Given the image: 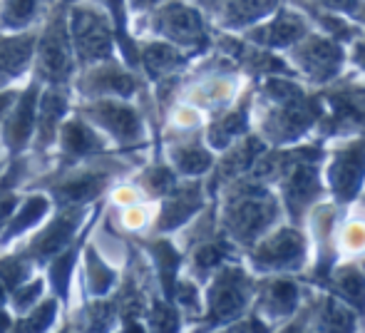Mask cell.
<instances>
[{
  "mask_svg": "<svg viewBox=\"0 0 365 333\" xmlns=\"http://www.w3.org/2000/svg\"><path fill=\"white\" fill-rule=\"evenodd\" d=\"M221 259H224V249L219 244H204V247L194 251V266H197V271H209Z\"/></svg>",
  "mask_w": 365,
  "mask_h": 333,
  "instance_id": "cell-30",
  "label": "cell"
},
{
  "mask_svg": "<svg viewBox=\"0 0 365 333\" xmlns=\"http://www.w3.org/2000/svg\"><path fill=\"white\" fill-rule=\"evenodd\" d=\"M105 209V204L95 209L87 224L82 227V232L77 234L73 242L68 244L60 254H55L48 264L43 266V274H45V281H48V294H53L55 299L63 304V309L70 306V294H73V281H75V274H77V264H80V254H82V247L85 242L92 237L95 232L97 222H100V214Z\"/></svg>",
  "mask_w": 365,
  "mask_h": 333,
  "instance_id": "cell-11",
  "label": "cell"
},
{
  "mask_svg": "<svg viewBox=\"0 0 365 333\" xmlns=\"http://www.w3.org/2000/svg\"><path fill=\"white\" fill-rule=\"evenodd\" d=\"M145 33L157 35L172 45H202L204 43V23L194 8L182 0H167L157 3L145 15Z\"/></svg>",
  "mask_w": 365,
  "mask_h": 333,
  "instance_id": "cell-7",
  "label": "cell"
},
{
  "mask_svg": "<svg viewBox=\"0 0 365 333\" xmlns=\"http://www.w3.org/2000/svg\"><path fill=\"white\" fill-rule=\"evenodd\" d=\"M301 23L298 20H293V18H286L284 15V20H279L276 25H271L266 33H259V35H269V38H264V40H274V43H286L289 38H293V35H298L301 33Z\"/></svg>",
  "mask_w": 365,
  "mask_h": 333,
  "instance_id": "cell-29",
  "label": "cell"
},
{
  "mask_svg": "<svg viewBox=\"0 0 365 333\" xmlns=\"http://www.w3.org/2000/svg\"><path fill=\"white\" fill-rule=\"evenodd\" d=\"M363 172H365L363 147H356V150H351L348 155H343L341 160H338L336 169H333V184H336L338 194H341L343 199H348L356 192V187L361 184Z\"/></svg>",
  "mask_w": 365,
  "mask_h": 333,
  "instance_id": "cell-21",
  "label": "cell"
},
{
  "mask_svg": "<svg viewBox=\"0 0 365 333\" xmlns=\"http://www.w3.org/2000/svg\"><path fill=\"white\" fill-rule=\"evenodd\" d=\"M8 162H10V155L3 150V145H0V172H3V169L8 167Z\"/></svg>",
  "mask_w": 365,
  "mask_h": 333,
  "instance_id": "cell-35",
  "label": "cell"
},
{
  "mask_svg": "<svg viewBox=\"0 0 365 333\" xmlns=\"http://www.w3.org/2000/svg\"><path fill=\"white\" fill-rule=\"evenodd\" d=\"M271 212H274V209L261 207V202L251 199V202L239 204V207L229 214V227L234 229L241 239H246V237H251V234H256L266 222H269Z\"/></svg>",
  "mask_w": 365,
  "mask_h": 333,
  "instance_id": "cell-22",
  "label": "cell"
},
{
  "mask_svg": "<svg viewBox=\"0 0 365 333\" xmlns=\"http://www.w3.org/2000/svg\"><path fill=\"white\" fill-rule=\"evenodd\" d=\"M293 299H296V289H293L291 284L281 281V284L274 286V301L276 304H284V309H289V306L293 304Z\"/></svg>",
  "mask_w": 365,
  "mask_h": 333,
  "instance_id": "cell-33",
  "label": "cell"
},
{
  "mask_svg": "<svg viewBox=\"0 0 365 333\" xmlns=\"http://www.w3.org/2000/svg\"><path fill=\"white\" fill-rule=\"evenodd\" d=\"M147 212L140 202L135 204H127V207H120V229L122 232H130V234H137L145 229L147 224Z\"/></svg>",
  "mask_w": 365,
  "mask_h": 333,
  "instance_id": "cell-27",
  "label": "cell"
},
{
  "mask_svg": "<svg viewBox=\"0 0 365 333\" xmlns=\"http://www.w3.org/2000/svg\"><path fill=\"white\" fill-rule=\"evenodd\" d=\"M40 87L43 85L33 78L25 85H20L13 105L8 107L3 122H0V145L10 157L30 152L35 135V117H38Z\"/></svg>",
  "mask_w": 365,
  "mask_h": 333,
  "instance_id": "cell-8",
  "label": "cell"
},
{
  "mask_svg": "<svg viewBox=\"0 0 365 333\" xmlns=\"http://www.w3.org/2000/svg\"><path fill=\"white\" fill-rule=\"evenodd\" d=\"M244 279L239 271H224L209 291V319H229L244 306Z\"/></svg>",
  "mask_w": 365,
  "mask_h": 333,
  "instance_id": "cell-18",
  "label": "cell"
},
{
  "mask_svg": "<svg viewBox=\"0 0 365 333\" xmlns=\"http://www.w3.org/2000/svg\"><path fill=\"white\" fill-rule=\"evenodd\" d=\"M73 112L87 120L107 142L120 152H135L147 140L145 112L135 100L120 97H97V100L73 102Z\"/></svg>",
  "mask_w": 365,
  "mask_h": 333,
  "instance_id": "cell-3",
  "label": "cell"
},
{
  "mask_svg": "<svg viewBox=\"0 0 365 333\" xmlns=\"http://www.w3.org/2000/svg\"><path fill=\"white\" fill-rule=\"evenodd\" d=\"M316 189V179H313V172L308 169H298L296 177L291 179V187H289V202H293L298 207L301 202H306L311 197V192Z\"/></svg>",
  "mask_w": 365,
  "mask_h": 333,
  "instance_id": "cell-28",
  "label": "cell"
},
{
  "mask_svg": "<svg viewBox=\"0 0 365 333\" xmlns=\"http://www.w3.org/2000/svg\"><path fill=\"white\" fill-rule=\"evenodd\" d=\"M343 289H346L348 299H353L358 306H365V281L356 271H346L343 274Z\"/></svg>",
  "mask_w": 365,
  "mask_h": 333,
  "instance_id": "cell-32",
  "label": "cell"
},
{
  "mask_svg": "<svg viewBox=\"0 0 365 333\" xmlns=\"http://www.w3.org/2000/svg\"><path fill=\"white\" fill-rule=\"evenodd\" d=\"M48 294V281H45V274L38 271L33 274L28 281H23L20 286H15L13 291L8 294V311L13 316L25 314L28 309H33L43 296Z\"/></svg>",
  "mask_w": 365,
  "mask_h": 333,
  "instance_id": "cell-24",
  "label": "cell"
},
{
  "mask_svg": "<svg viewBox=\"0 0 365 333\" xmlns=\"http://www.w3.org/2000/svg\"><path fill=\"white\" fill-rule=\"evenodd\" d=\"M73 90L70 85H43L38 97V117H35V135L30 152L40 157L53 155L55 142H58L60 125L65 122V117L73 112Z\"/></svg>",
  "mask_w": 365,
  "mask_h": 333,
  "instance_id": "cell-10",
  "label": "cell"
},
{
  "mask_svg": "<svg viewBox=\"0 0 365 333\" xmlns=\"http://www.w3.org/2000/svg\"><path fill=\"white\" fill-rule=\"evenodd\" d=\"M132 157V152H105L70 167H50L35 174L25 192H45L55 207H90L110 192L117 179L135 172L140 162Z\"/></svg>",
  "mask_w": 365,
  "mask_h": 333,
  "instance_id": "cell-1",
  "label": "cell"
},
{
  "mask_svg": "<svg viewBox=\"0 0 365 333\" xmlns=\"http://www.w3.org/2000/svg\"><path fill=\"white\" fill-rule=\"evenodd\" d=\"M172 157V165L177 172L187 174V177H197V174L207 172L212 167V155H209L204 147H199L197 142H182V145H174L169 150Z\"/></svg>",
  "mask_w": 365,
  "mask_h": 333,
  "instance_id": "cell-23",
  "label": "cell"
},
{
  "mask_svg": "<svg viewBox=\"0 0 365 333\" xmlns=\"http://www.w3.org/2000/svg\"><path fill=\"white\" fill-rule=\"evenodd\" d=\"M100 204H102V199L90 204V207H55L53 212L48 214V219L18 244V249L43 271V266L48 264L55 254H60V251L82 232L87 219L95 214V209L100 207Z\"/></svg>",
  "mask_w": 365,
  "mask_h": 333,
  "instance_id": "cell-5",
  "label": "cell"
},
{
  "mask_svg": "<svg viewBox=\"0 0 365 333\" xmlns=\"http://www.w3.org/2000/svg\"><path fill=\"white\" fill-rule=\"evenodd\" d=\"M73 0H53L35 35V55L30 78L40 85H70L77 73L68 13Z\"/></svg>",
  "mask_w": 365,
  "mask_h": 333,
  "instance_id": "cell-2",
  "label": "cell"
},
{
  "mask_svg": "<svg viewBox=\"0 0 365 333\" xmlns=\"http://www.w3.org/2000/svg\"><path fill=\"white\" fill-rule=\"evenodd\" d=\"M38 28L20 33H0V90L20 87L30 80Z\"/></svg>",
  "mask_w": 365,
  "mask_h": 333,
  "instance_id": "cell-12",
  "label": "cell"
},
{
  "mask_svg": "<svg viewBox=\"0 0 365 333\" xmlns=\"http://www.w3.org/2000/svg\"><path fill=\"white\" fill-rule=\"evenodd\" d=\"M301 254V239L296 234H279L276 239H271L264 249L259 251V261H269V264H286L293 256Z\"/></svg>",
  "mask_w": 365,
  "mask_h": 333,
  "instance_id": "cell-26",
  "label": "cell"
},
{
  "mask_svg": "<svg viewBox=\"0 0 365 333\" xmlns=\"http://www.w3.org/2000/svg\"><path fill=\"white\" fill-rule=\"evenodd\" d=\"M105 152H112L110 142L90 122L70 112L60 125L58 142H55V150L50 155V167H70L77 165V162L92 160L97 155H105Z\"/></svg>",
  "mask_w": 365,
  "mask_h": 333,
  "instance_id": "cell-9",
  "label": "cell"
},
{
  "mask_svg": "<svg viewBox=\"0 0 365 333\" xmlns=\"http://www.w3.org/2000/svg\"><path fill=\"white\" fill-rule=\"evenodd\" d=\"M80 276V294L85 299H102L115 291L117 281H120V271L107 261L105 254L95 247L92 239H87L80 254V264H77V274Z\"/></svg>",
  "mask_w": 365,
  "mask_h": 333,
  "instance_id": "cell-14",
  "label": "cell"
},
{
  "mask_svg": "<svg viewBox=\"0 0 365 333\" xmlns=\"http://www.w3.org/2000/svg\"><path fill=\"white\" fill-rule=\"evenodd\" d=\"M184 65V55L167 40H137V70L152 80H169Z\"/></svg>",
  "mask_w": 365,
  "mask_h": 333,
  "instance_id": "cell-15",
  "label": "cell"
},
{
  "mask_svg": "<svg viewBox=\"0 0 365 333\" xmlns=\"http://www.w3.org/2000/svg\"><path fill=\"white\" fill-rule=\"evenodd\" d=\"M164 202L157 214V232H172V229L182 227L184 222L194 217L202 209V189L199 184H174L169 194H164Z\"/></svg>",
  "mask_w": 365,
  "mask_h": 333,
  "instance_id": "cell-16",
  "label": "cell"
},
{
  "mask_svg": "<svg viewBox=\"0 0 365 333\" xmlns=\"http://www.w3.org/2000/svg\"><path fill=\"white\" fill-rule=\"evenodd\" d=\"M75 102L97 100V97H120V100H137L142 95V78L137 70L127 68L120 58L92 63L77 68L70 80Z\"/></svg>",
  "mask_w": 365,
  "mask_h": 333,
  "instance_id": "cell-6",
  "label": "cell"
},
{
  "mask_svg": "<svg viewBox=\"0 0 365 333\" xmlns=\"http://www.w3.org/2000/svg\"><path fill=\"white\" fill-rule=\"evenodd\" d=\"M60 304L53 294H45L33 309H28L25 314L13 316V326L10 331H50L55 329V321L60 319Z\"/></svg>",
  "mask_w": 365,
  "mask_h": 333,
  "instance_id": "cell-20",
  "label": "cell"
},
{
  "mask_svg": "<svg viewBox=\"0 0 365 333\" xmlns=\"http://www.w3.org/2000/svg\"><path fill=\"white\" fill-rule=\"evenodd\" d=\"M50 5L53 0H0V33L38 28Z\"/></svg>",
  "mask_w": 365,
  "mask_h": 333,
  "instance_id": "cell-17",
  "label": "cell"
},
{
  "mask_svg": "<svg viewBox=\"0 0 365 333\" xmlns=\"http://www.w3.org/2000/svg\"><path fill=\"white\" fill-rule=\"evenodd\" d=\"M55 209L53 199L45 192H25L15 212L0 224V251L18 247L28 234H33Z\"/></svg>",
  "mask_w": 365,
  "mask_h": 333,
  "instance_id": "cell-13",
  "label": "cell"
},
{
  "mask_svg": "<svg viewBox=\"0 0 365 333\" xmlns=\"http://www.w3.org/2000/svg\"><path fill=\"white\" fill-rule=\"evenodd\" d=\"M147 319L152 321V329H177V321H174V311L169 309L167 304H162V301H154L152 311H149Z\"/></svg>",
  "mask_w": 365,
  "mask_h": 333,
  "instance_id": "cell-31",
  "label": "cell"
},
{
  "mask_svg": "<svg viewBox=\"0 0 365 333\" xmlns=\"http://www.w3.org/2000/svg\"><path fill=\"white\" fill-rule=\"evenodd\" d=\"M140 249H145L152 259L154 269L159 274V281H162V289H164V296L172 299V291H174V276H177V269H179V251L172 247V242L167 239H142L140 242Z\"/></svg>",
  "mask_w": 365,
  "mask_h": 333,
  "instance_id": "cell-19",
  "label": "cell"
},
{
  "mask_svg": "<svg viewBox=\"0 0 365 333\" xmlns=\"http://www.w3.org/2000/svg\"><path fill=\"white\" fill-rule=\"evenodd\" d=\"M68 28L77 68L120 58L115 23L97 3H92V0H73L68 13Z\"/></svg>",
  "mask_w": 365,
  "mask_h": 333,
  "instance_id": "cell-4",
  "label": "cell"
},
{
  "mask_svg": "<svg viewBox=\"0 0 365 333\" xmlns=\"http://www.w3.org/2000/svg\"><path fill=\"white\" fill-rule=\"evenodd\" d=\"M20 87H5V90H0V122H3L5 112H8V107L13 105L15 95H18Z\"/></svg>",
  "mask_w": 365,
  "mask_h": 333,
  "instance_id": "cell-34",
  "label": "cell"
},
{
  "mask_svg": "<svg viewBox=\"0 0 365 333\" xmlns=\"http://www.w3.org/2000/svg\"><path fill=\"white\" fill-rule=\"evenodd\" d=\"M135 184L145 197L157 199V197H164V194L172 192L174 184H177V177H174L172 167L152 165V167H145L140 174H137Z\"/></svg>",
  "mask_w": 365,
  "mask_h": 333,
  "instance_id": "cell-25",
  "label": "cell"
}]
</instances>
